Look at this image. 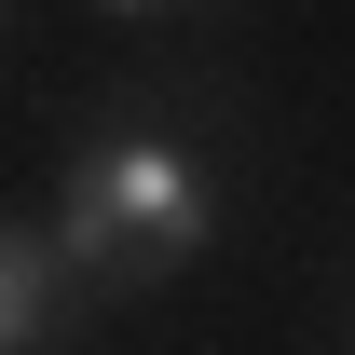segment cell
Masks as SVG:
<instances>
[{"label":"cell","mask_w":355,"mask_h":355,"mask_svg":"<svg viewBox=\"0 0 355 355\" xmlns=\"http://www.w3.org/2000/svg\"><path fill=\"white\" fill-rule=\"evenodd\" d=\"M55 287H69V260H55V219H0V355L55 342Z\"/></svg>","instance_id":"cell-2"},{"label":"cell","mask_w":355,"mask_h":355,"mask_svg":"<svg viewBox=\"0 0 355 355\" xmlns=\"http://www.w3.org/2000/svg\"><path fill=\"white\" fill-rule=\"evenodd\" d=\"M205 246H219V178L178 137H96L55 191V260H69L83 301H137Z\"/></svg>","instance_id":"cell-1"},{"label":"cell","mask_w":355,"mask_h":355,"mask_svg":"<svg viewBox=\"0 0 355 355\" xmlns=\"http://www.w3.org/2000/svg\"><path fill=\"white\" fill-rule=\"evenodd\" d=\"M0 28H14V0H0Z\"/></svg>","instance_id":"cell-4"},{"label":"cell","mask_w":355,"mask_h":355,"mask_svg":"<svg viewBox=\"0 0 355 355\" xmlns=\"http://www.w3.org/2000/svg\"><path fill=\"white\" fill-rule=\"evenodd\" d=\"M96 14H219V0H96Z\"/></svg>","instance_id":"cell-3"}]
</instances>
